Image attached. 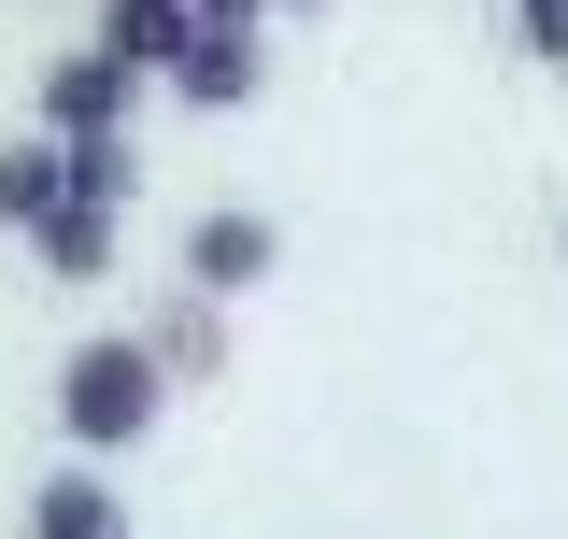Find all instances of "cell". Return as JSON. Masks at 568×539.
Segmentation results:
<instances>
[{"label": "cell", "instance_id": "cell-10", "mask_svg": "<svg viewBox=\"0 0 568 539\" xmlns=\"http://www.w3.org/2000/svg\"><path fill=\"white\" fill-rule=\"evenodd\" d=\"M497 29H511L526 71H568V0H497Z\"/></svg>", "mask_w": 568, "mask_h": 539}, {"label": "cell", "instance_id": "cell-11", "mask_svg": "<svg viewBox=\"0 0 568 539\" xmlns=\"http://www.w3.org/2000/svg\"><path fill=\"white\" fill-rule=\"evenodd\" d=\"M271 14H327V0H271Z\"/></svg>", "mask_w": 568, "mask_h": 539}, {"label": "cell", "instance_id": "cell-4", "mask_svg": "<svg viewBox=\"0 0 568 539\" xmlns=\"http://www.w3.org/2000/svg\"><path fill=\"white\" fill-rule=\"evenodd\" d=\"M58 142H142V71L114 58V43H71L58 71H43V100H29Z\"/></svg>", "mask_w": 568, "mask_h": 539}, {"label": "cell", "instance_id": "cell-7", "mask_svg": "<svg viewBox=\"0 0 568 539\" xmlns=\"http://www.w3.org/2000/svg\"><path fill=\"white\" fill-rule=\"evenodd\" d=\"M29 539H129V482L100 469V455H58V469L29 482Z\"/></svg>", "mask_w": 568, "mask_h": 539}, {"label": "cell", "instance_id": "cell-8", "mask_svg": "<svg viewBox=\"0 0 568 539\" xmlns=\"http://www.w3.org/2000/svg\"><path fill=\"white\" fill-rule=\"evenodd\" d=\"M58 200H71V142L43 129V114H29V129L0 142V242H29V227H43Z\"/></svg>", "mask_w": 568, "mask_h": 539}, {"label": "cell", "instance_id": "cell-5", "mask_svg": "<svg viewBox=\"0 0 568 539\" xmlns=\"http://www.w3.org/2000/svg\"><path fill=\"white\" fill-rule=\"evenodd\" d=\"M14 256L43 270V284H71V298H85V284H114V270H129V213H114V200H85V185H71V200L43 213V227H29Z\"/></svg>", "mask_w": 568, "mask_h": 539}, {"label": "cell", "instance_id": "cell-6", "mask_svg": "<svg viewBox=\"0 0 568 539\" xmlns=\"http://www.w3.org/2000/svg\"><path fill=\"white\" fill-rule=\"evenodd\" d=\"M142 340H156V369H171V384H227V355H242V313H227V298H200V284H171V298L142 313Z\"/></svg>", "mask_w": 568, "mask_h": 539}, {"label": "cell", "instance_id": "cell-9", "mask_svg": "<svg viewBox=\"0 0 568 539\" xmlns=\"http://www.w3.org/2000/svg\"><path fill=\"white\" fill-rule=\"evenodd\" d=\"M185 29H200V0H100V29H85V43H114V58L142 71V85H171Z\"/></svg>", "mask_w": 568, "mask_h": 539}, {"label": "cell", "instance_id": "cell-2", "mask_svg": "<svg viewBox=\"0 0 568 539\" xmlns=\"http://www.w3.org/2000/svg\"><path fill=\"white\" fill-rule=\"evenodd\" d=\"M271 270H284V227H271L256 200H200V213H185V242H171V284H200V298H227V313H242Z\"/></svg>", "mask_w": 568, "mask_h": 539}, {"label": "cell", "instance_id": "cell-1", "mask_svg": "<svg viewBox=\"0 0 568 539\" xmlns=\"http://www.w3.org/2000/svg\"><path fill=\"white\" fill-rule=\"evenodd\" d=\"M171 398H185V384L156 369V340H142V327H85V340L58 355V440H71V455H100V469L142 455Z\"/></svg>", "mask_w": 568, "mask_h": 539}, {"label": "cell", "instance_id": "cell-3", "mask_svg": "<svg viewBox=\"0 0 568 539\" xmlns=\"http://www.w3.org/2000/svg\"><path fill=\"white\" fill-rule=\"evenodd\" d=\"M171 100L185 114H256L271 100V14H200L185 58H171Z\"/></svg>", "mask_w": 568, "mask_h": 539}]
</instances>
